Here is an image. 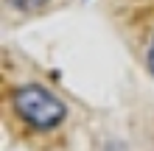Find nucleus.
Returning <instances> with one entry per match:
<instances>
[{
  "instance_id": "f257e3e1",
  "label": "nucleus",
  "mask_w": 154,
  "mask_h": 151,
  "mask_svg": "<svg viewBox=\"0 0 154 151\" xmlns=\"http://www.w3.org/2000/svg\"><path fill=\"white\" fill-rule=\"evenodd\" d=\"M17 115L34 129H53L65 120V104L42 87H20L14 92Z\"/></svg>"
},
{
  "instance_id": "f03ea898",
  "label": "nucleus",
  "mask_w": 154,
  "mask_h": 151,
  "mask_svg": "<svg viewBox=\"0 0 154 151\" xmlns=\"http://www.w3.org/2000/svg\"><path fill=\"white\" fill-rule=\"evenodd\" d=\"M11 3H14L17 8H25V11H28V8H37V6H42L45 0H11Z\"/></svg>"
},
{
  "instance_id": "7ed1b4c3",
  "label": "nucleus",
  "mask_w": 154,
  "mask_h": 151,
  "mask_svg": "<svg viewBox=\"0 0 154 151\" xmlns=\"http://www.w3.org/2000/svg\"><path fill=\"white\" fill-rule=\"evenodd\" d=\"M149 70L154 73V42H151V48H149Z\"/></svg>"
}]
</instances>
